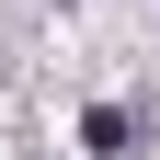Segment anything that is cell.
Masks as SVG:
<instances>
[{"label": "cell", "instance_id": "6da1fadb", "mask_svg": "<svg viewBox=\"0 0 160 160\" xmlns=\"http://www.w3.org/2000/svg\"><path fill=\"white\" fill-rule=\"evenodd\" d=\"M80 149H92V160H126V114L92 103V114H80Z\"/></svg>", "mask_w": 160, "mask_h": 160}]
</instances>
